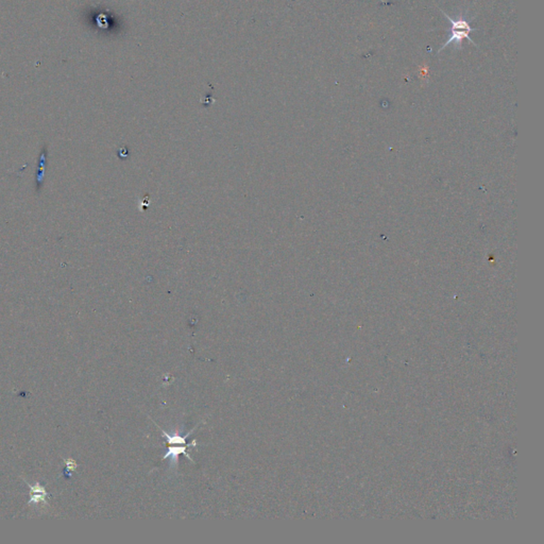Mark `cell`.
I'll use <instances>...</instances> for the list:
<instances>
[{"label": "cell", "instance_id": "1", "mask_svg": "<svg viewBox=\"0 0 544 544\" xmlns=\"http://www.w3.org/2000/svg\"><path fill=\"white\" fill-rule=\"evenodd\" d=\"M442 13L445 15L447 19L450 21L451 28L449 30L450 36H449L447 43L442 45V47L440 48V50H439V52H440L442 49H444L450 44H456L457 47H460L461 44H462V40H464L465 38L469 39V40H470V43H472L473 45L476 46V44L473 43V40L471 39V37L469 36L470 32L476 30V29H474L470 26V20L467 19L466 17H464V16H459L457 19H454L451 16H449L447 13H444V12H442Z\"/></svg>", "mask_w": 544, "mask_h": 544}, {"label": "cell", "instance_id": "2", "mask_svg": "<svg viewBox=\"0 0 544 544\" xmlns=\"http://www.w3.org/2000/svg\"><path fill=\"white\" fill-rule=\"evenodd\" d=\"M26 485H28V487L30 488V500L28 502V505H48L47 497L50 496V494L47 492V490H46L44 486L40 485L38 482H36L34 485H30L28 482H26Z\"/></svg>", "mask_w": 544, "mask_h": 544}, {"label": "cell", "instance_id": "3", "mask_svg": "<svg viewBox=\"0 0 544 544\" xmlns=\"http://www.w3.org/2000/svg\"><path fill=\"white\" fill-rule=\"evenodd\" d=\"M45 165H46V150L42 151V154H40V158H39V166H38L37 176H36L37 188L40 187V185H42V182H43L44 173H45V167H46Z\"/></svg>", "mask_w": 544, "mask_h": 544}, {"label": "cell", "instance_id": "4", "mask_svg": "<svg viewBox=\"0 0 544 544\" xmlns=\"http://www.w3.org/2000/svg\"><path fill=\"white\" fill-rule=\"evenodd\" d=\"M179 454H184L190 461H193V459L190 458V456L186 453V447H181V448L172 447V448H169L168 452H167V453L165 454L164 458H169V457H171V458H176V459H177V458H178V456H179Z\"/></svg>", "mask_w": 544, "mask_h": 544}, {"label": "cell", "instance_id": "5", "mask_svg": "<svg viewBox=\"0 0 544 544\" xmlns=\"http://www.w3.org/2000/svg\"><path fill=\"white\" fill-rule=\"evenodd\" d=\"M64 462L66 465V472H68V475L71 476L72 475V472L76 470L78 468V464L76 461H74L73 458H68V459H64Z\"/></svg>", "mask_w": 544, "mask_h": 544}]
</instances>
